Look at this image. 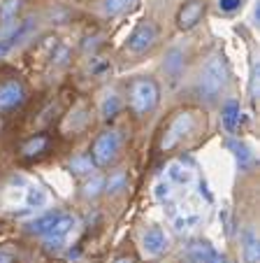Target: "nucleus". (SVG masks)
<instances>
[{"mask_svg": "<svg viewBox=\"0 0 260 263\" xmlns=\"http://www.w3.org/2000/svg\"><path fill=\"white\" fill-rule=\"evenodd\" d=\"M226 82H228L226 61L221 56H209L200 70V77H197V93H200V98L214 100L226 89Z\"/></svg>", "mask_w": 260, "mask_h": 263, "instance_id": "1", "label": "nucleus"}, {"mask_svg": "<svg viewBox=\"0 0 260 263\" xmlns=\"http://www.w3.org/2000/svg\"><path fill=\"white\" fill-rule=\"evenodd\" d=\"M128 96H130V107H133L135 115H147L158 105L161 89H158V84L151 77H135L130 82Z\"/></svg>", "mask_w": 260, "mask_h": 263, "instance_id": "2", "label": "nucleus"}, {"mask_svg": "<svg viewBox=\"0 0 260 263\" xmlns=\"http://www.w3.org/2000/svg\"><path fill=\"white\" fill-rule=\"evenodd\" d=\"M193 128H195V119H193L191 112H179V115L174 117V119L167 124V128H165V135H163V142H161L163 152L174 149Z\"/></svg>", "mask_w": 260, "mask_h": 263, "instance_id": "3", "label": "nucleus"}, {"mask_svg": "<svg viewBox=\"0 0 260 263\" xmlns=\"http://www.w3.org/2000/svg\"><path fill=\"white\" fill-rule=\"evenodd\" d=\"M118 147H121V138L114 130H105L95 138L93 149H91V159H93L95 165H109L116 159Z\"/></svg>", "mask_w": 260, "mask_h": 263, "instance_id": "4", "label": "nucleus"}, {"mask_svg": "<svg viewBox=\"0 0 260 263\" xmlns=\"http://www.w3.org/2000/svg\"><path fill=\"white\" fill-rule=\"evenodd\" d=\"M156 40H158L156 26H153L151 21H142V24L130 33L126 47H128V51H133V54H144V51H149L156 45Z\"/></svg>", "mask_w": 260, "mask_h": 263, "instance_id": "5", "label": "nucleus"}, {"mask_svg": "<svg viewBox=\"0 0 260 263\" xmlns=\"http://www.w3.org/2000/svg\"><path fill=\"white\" fill-rule=\"evenodd\" d=\"M26 100V89L19 80H7L0 84V112L16 109Z\"/></svg>", "mask_w": 260, "mask_h": 263, "instance_id": "6", "label": "nucleus"}, {"mask_svg": "<svg viewBox=\"0 0 260 263\" xmlns=\"http://www.w3.org/2000/svg\"><path fill=\"white\" fill-rule=\"evenodd\" d=\"M205 7H207L205 0H188V3H184V7L179 10V14H177V26L182 30L195 28V26L202 21Z\"/></svg>", "mask_w": 260, "mask_h": 263, "instance_id": "7", "label": "nucleus"}, {"mask_svg": "<svg viewBox=\"0 0 260 263\" xmlns=\"http://www.w3.org/2000/svg\"><path fill=\"white\" fill-rule=\"evenodd\" d=\"M142 249H144L147 256H161V254L167 249L165 233H163L161 229H156V226L149 229L147 233H144V238H142Z\"/></svg>", "mask_w": 260, "mask_h": 263, "instance_id": "8", "label": "nucleus"}, {"mask_svg": "<svg viewBox=\"0 0 260 263\" xmlns=\"http://www.w3.org/2000/svg\"><path fill=\"white\" fill-rule=\"evenodd\" d=\"M242 256L244 263H258L260 261V245H258V235L253 229H246L242 235Z\"/></svg>", "mask_w": 260, "mask_h": 263, "instance_id": "9", "label": "nucleus"}, {"mask_svg": "<svg viewBox=\"0 0 260 263\" xmlns=\"http://www.w3.org/2000/svg\"><path fill=\"white\" fill-rule=\"evenodd\" d=\"M74 223H77V219H74L72 214H63V212H61V217L56 219V223L49 229V233H47V240H61V242H63L65 235L72 231Z\"/></svg>", "mask_w": 260, "mask_h": 263, "instance_id": "10", "label": "nucleus"}, {"mask_svg": "<svg viewBox=\"0 0 260 263\" xmlns=\"http://www.w3.org/2000/svg\"><path fill=\"white\" fill-rule=\"evenodd\" d=\"M211 254H214V249L209 247V242H205V240H195V242L188 245L186 258L191 263H207L211 258Z\"/></svg>", "mask_w": 260, "mask_h": 263, "instance_id": "11", "label": "nucleus"}, {"mask_svg": "<svg viewBox=\"0 0 260 263\" xmlns=\"http://www.w3.org/2000/svg\"><path fill=\"white\" fill-rule=\"evenodd\" d=\"M226 147L232 149V154H235L239 170H249V168H251V163H253V154H251L249 149H246L244 142H237V140H228Z\"/></svg>", "mask_w": 260, "mask_h": 263, "instance_id": "12", "label": "nucleus"}, {"mask_svg": "<svg viewBox=\"0 0 260 263\" xmlns=\"http://www.w3.org/2000/svg\"><path fill=\"white\" fill-rule=\"evenodd\" d=\"M61 217V212L58 210H54V212H47V214H42V217H37L33 223L28 226V231L30 233H35V235H47L49 233V229L56 223V219Z\"/></svg>", "mask_w": 260, "mask_h": 263, "instance_id": "13", "label": "nucleus"}, {"mask_svg": "<svg viewBox=\"0 0 260 263\" xmlns=\"http://www.w3.org/2000/svg\"><path fill=\"white\" fill-rule=\"evenodd\" d=\"M47 144H49V138H47V135H35V138L26 140V142L21 144V154H24L26 159H33V156L45 152Z\"/></svg>", "mask_w": 260, "mask_h": 263, "instance_id": "14", "label": "nucleus"}, {"mask_svg": "<svg viewBox=\"0 0 260 263\" xmlns=\"http://www.w3.org/2000/svg\"><path fill=\"white\" fill-rule=\"evenodd\" d=\"M68 168H70V173H74V175H91L95 170V163H93V159H91V154H77L70 159Z\"/></svg>", "mask_w": 260, "mask_h": 263, "instance_id": "15", "label": "nucleus"}, {"mask_svg": "<svg viewBox=\"0 0 260 263\" xmlns=\"http://www.w3.org/2000/svg\"><path fill=\"white\" fill-rule=\"evenodd\" d=\"M221 119H223V126L228 130H235L237 124H239V103L237 100H228L221 109Z\"/></svg>", "mask_w": 260, "mask_h": 263, "instance_id": "16", "label": "nucleus"}, {"mask_svg": "<svg viewBox=\"0 0 260 263\" xmlns=\"http://www.w3.org/2000/svg\"><path fill=\"white\" fill-rule=\"evenodd\" d=\"M163 68H165V72L170 74V77H177V74L184 70V54H182V49H170V51H167Z\"/></svg>", "mask_w": 260, "mask_h": 263, "instance_id": "17", "label": "nucleus"}, {"mask_svg": "<svg viewBox=\"0 0 260 263\" xmlns=\"http://www.w3.org/2000/svg\"><path fill=\"white\" fill-rule=\"evenodd\" d=\"M121 107H123L121 98H118L116 93H107L103 105H100V115H103V119H114V117L121 112Z\"/></svg>", "mask_w": 260, "mask_h": 263, "instance_id": "18", "label": "nucleus"}, {"mask_svg": "<svg viewBox=\"0 0 260 263\" xmlns=\"http://www.w3.org/2000/svg\"><path fill=\"white\" fill-rule=\"evenodd\" d=\"M128 186V175L126 173H114L109 175V179H105V191L107 194H121L123 189Z\"/></svg>", "mask_w": 260, "mask_h": 263, "instance_id": "19", "label": "nucleus"}, {"mask_svg": "<svg viewBox=\"0 0 260 263\" xmlns=\"http://www.w3.org/2000/svg\"><path fill=\"white\" fill-rule=\"evenodd\" d=\"M19 10H21V0H5V3H0V24L14 21Z\"/></svg>", "mask_w": 260, "mask_h": 263, "instance_id": "20", "label": "nucleus"}, {"mask_svg": "<svg viewBox=\"0 0 260 263\" xmlns=\"http://www.w3.org/2000/svg\"><path fill=\"white\" fill-rule=\"evenodd\" d=\"M103 191H105V177H100V175H93L89 182L84 184V196L86 198H98Z\"/></svg>", "mask_w": 260, "mask_h": 263, "instance_id": "21", "label": "nucleus"}, {"mask_svg": "<svg viewBox=\"0 0 260 263\" xmlns=\"http://www.w3.org/2000/svg\"><path fill=\"white\" fill-rule=\"evenodd\" d=\"M26 203H28V208H42L47 203V194L39 186H30L28 196H26Z\"/></svg>", "mask_w": 260, "mask_h": 263, "instance_id": "22", "label": "nucleus"}, {"mask_svg": "<svg viewBox=\"0 0 260 263\" xmlns=\"http://www.w3.org/2000/svg\"><path fill=\"white\" fill-rule=\"evenodd\" d=\"M130 5V0H105V12H107L109 16H114V14H118V12H123L126 7Z\"/></svg>", "mask_w": 260, "mask_h": 263, "instance_id": "23", "label": "nucleus"}, {"mask_svg": "<svg viewBox=\"0 0 260 263\" xmlns=\"http://www.w3.org/2000/svg\"><path fill=\"white\" fill-rule=\"evenodd\" d=\"M167 173H170V177L174 179V182H179V184H186L188 182V173H186V170H182V165H177V163H172Z\"/></svg>", "mask_w": 260, "mask_h": 263, "instance_id": "24", "label": "nucleus"}, {"mask_svg": "<svg viewBox=\"0 0 260 263\" xmlns=\"http://www.w3.org/2000/svg\"><path fill=\"white\" fill-rule=\"evenodd\" d=\"M242 3H244V0H218V7H221L223 12H235L242 7Z\"/></svg>", "mask_w": 260, "mask_h": 263, "instance_id": "25", "label": "nucleus"}, {"mask_svg": "<svg viewBox=\"0 0 260 263\" xmlns=\"http://www.w3.org/2000/svg\"><path fill=\"white\" fill-rule=\"evenodd\" d=\"M170 196V184H158L156 186V198H167Z\"/></svg>", "mask_w": 260, "mask_h": 263, "instance_id": "26", "label": "nucleus"}, {"mask_svg": "<svg viewBox=\"0 0 260 263\" xmlns=\"http://www.w3.org/2000/svg\"><path fill=\"white\" fill-rule=\"evenodd\" d=\"M191 223H197V217H188V219H179L177 221V231H184V229H188Z\"/></svg>", "mask_w": 260, "mask_h": 263, "instance_id": "27", "label": "nucleus"}, {"mask_svg": "<svg viewBox=\"0 0 260 263\" xmlns=\"http://www.w3.org/2000/svg\"><path fill=\"white\" fill-rule=\"evenodd\" d=\"M54 59H56V61H54L56 65H63L65 61H68V49H65V47H61V49H58V54H56Z\"/></svg>", "mask_w": 260, "mask_h": 263, "instance_id": "28", "label": "nucleus"}, {"mask_svg": "<svg viewBox=\"0 0 260 263\" xmlns=\"http://www.w3.org/2000/svg\"><path fill=\"white\" fill-rule=\"evenodd\" d=\"M0 263H14V256L10 252H5V249H0Z\"/></svg>", "mask_w": 260, "mask_h": 263, "instance_id": "29", "label": "nucleus"}, {"mask_svg": "<svg viewBox=\"0 0 260 263\" xmlns=\"http://www.w3.org/2000/svg\"><path fill=\"white\" fill-rule=\"evenodd\" d=\"M207 263H228L226 256H221V254H211V258Z\"/></svg>", "mask_w": 260, "mask_h": 263, "instance_id": "30", "label": "nucleus"}, {"mask_svg": "<svg viewBox=\"0 0 260 263\" xmlns=\"http://www.w3.org/2000/svg\"><path fill=\"white\" fill-rule=\"evenodd\" d=\"M116 263H133V258H130V256H121Z\"/></svg>", "mask_w": 260, "mask_h": 263, "instance_id": "31", "label": "nucleus"}]
</instances>
